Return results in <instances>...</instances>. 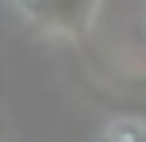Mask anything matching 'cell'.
Returning a JSON list of instances; mask_svg holds the SVG:
<instances>
[{"mask_svg": "<svg viewBox=\"0 0 146 142\" xmlns=\"http://www.w3.org/2000/svg\"><path fill=\"white\" fill-rule=\"evenodd\" d=\"M99 142H146V126L130 122V118H119V122H111V126L103 130Z\"/></svg>", "mask_w": 146, "mask_h": 142, "instance_id": "cell-1", "label": "cell"}]
</instances>
